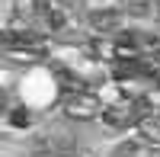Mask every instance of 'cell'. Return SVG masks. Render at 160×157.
Here are the masks:
<instances>
[{"instance_id":"obj_2","label":"cell","mask_w":160,"mask_h":157,"mask_svg":"<svg viewBox=\"0 0 160 157\" xmlns=\"http://www.w3.org/2000/svg\"><path fill=\"white\" fill-rule=\"evenodd\" d=\"M141 112H138V103L135 99H115L102 109V122L109 128H128V125H138Z\"/></svg>"},{"instance_id":"obj_5","label":"cell","mask_w":160,"mask_h":157,"mask_svg":"<svg viewBox=\"0 0 160 157\" xmlns=\"http://www.w3.org/2000/svg\"><path fill=\"white\" fill-rule=\"evenodd\" d=\"M55 77H58V84L61 87H68L71 93H87V84L80 80V77L74 74V71H68V68H58L55 71Z\"/></svg>"},{"instance_id":"obj_7","label":"cell","mask_w":160,"mask_h":157,"mask_svg":"<svg viewBox=\"0 0 160 157\" xmlns=\"http://www.w3.org/2000/svg\"><path fill=\"white\" fill-rule=\"evenodd\" d=\"M128 13H131V16H148L151 7H148V0H131V3H128Z\"/></svg>"},{"instance_id":"obj_4","label":"cell","mask_w":160,"mask_h":157,"mask_svg":"<svg viewBox=\"0 0 160 157\" xmlns=\"http://www.w3.org/2000/svg\"><path fill=\"white\" fill-rule=\"evenodd\" d=\"M90 26L99 32H115L118 26H122V16H118L115 10H93L90 13Z\"/></svg>"},{"instance_id":"obj_6","label":"cell","mask_w":160,"mask_h":157,"mask_svg":"<svg viewBox=\"0 0 160 157\" xmlns=\"http://www.w3.org/2000/svg\"><path fill=\"white\" fill-rule=\"evenodd\" d=\"M112 157H144V148L141 141H125V144H118Z\"/></svg>"},{"instance_id":"obj_1","label":"cell","mask_w":160,"mask_h":157,"mask_svg":"<svg viewBox=\"0 0 160 157\" xmlns=\"http://www.w3.org/2000/svg\"><path fill=\"white\" fill-rule=\"evenodd\" d=\"M102 109L106 106L93 93H71L68 99H64V115H68V119H77V122L96 119V115H102Z\"/></svg>"},{"instance_id":"obj_11","label":"cell","mask_w":160,"mask_h":157,"mask_svg":"<svg viewBox=\"0 0 160 157\" xmlns=\"http://www.w3.org/2000/svg\"><path fill=\"white\" fill-rule=\"evenodd\" d=\"M154 87H157V93H160V68L154 71Z\"/></svg>"},{"instance_id":"obj_3","label":"cell","mask_w":160,"mask_h":157,"mask_svg":"<svg viewBox=\"0 0 160 157\" xmlns=\"http://www.w3.org/2000/svg\"><path fill=\"white\" fill-rule=\"evenodd\" d=\"M138 132H141V141L160 148V109H157V106H154L148 115H141V119H138Z\"/></svg>"},{"instance_id":"obj_10","label":"cell","mask_w":160,"mask_h":157,"mask_svg":"<svg viewBox=\"0 0 160 157\" xmlns=\"http://www.w3.org/2000/svg\"><path fill=\"white\" fill-rule=\"evenodd\" d=\"M148 58H151V61L157 64V68H160V48H154V51H151V55H148Z\"/></svg>"},{"instance_id":"obj_8","label":"cell","mask_w":160,"mask_h":157,"mask_svg":"<svg viewBox=\"0 0 160 157\" xmlns=\"http://www.w3.org/2000/svg\"><path fill=\"white\" fill-rule=\"evenodd\" d=\"M48 26L51 29H64V26H68V16H64L61 10H51L48 13Z\"/></svg>"},{"instance_id":"obj_9","label":"cell","mask_w":160,"mask_h":157,"mask_svg":"<svg viewBox=\"0 0 160 157\" xmlns=\"http://www.w3.org/2000/svg\"><path fill=\"white\" fill-rule=\"evenodd\" d=\"M10 122L16 128H26V125H29V112H26V109H13L10 112Z\"/></svg>"}]
</instances>
